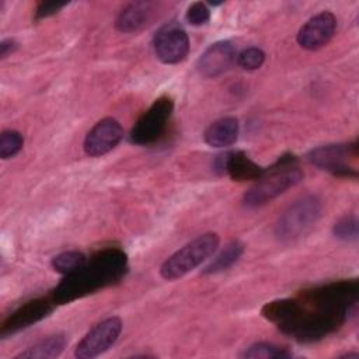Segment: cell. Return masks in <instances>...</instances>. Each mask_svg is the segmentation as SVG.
<instances>
[{"label":"cell","mask_w":359,"mask_h":359,"mask_svg":"<svg viewBox=\"0 0 359 359\" xmlns=\"http://www.w3.org/2000/svg\"><path fill=\"white\" fill-rule=\"evenodd\" d=\"M264 62H265V53L262 49L257 46H250L237 56L238 66L248 72L259 69L264 65Z\"/></svg>","instance_id":"7402d4cb"},{"label":"cell","mask_w":359,"mask_h":359,"mask_svg":"<svg viewBox=\"0 0 359 359\" xmlns=\"http://www.w3.org/2000/svg\"><path fill=\"white\" fill-rule=\"evenodd\" d=\"M238 129V121L233 116H226L210 123L203 133V139L210 147H227L237 140Z\"/></svg>","instance_id":"2e32d148"},{"label":"cell","mask_w":359,"mask_h":359,"mask_svg":"<svg viewBox=\"0 0 359 359\" xmlns=\"http://www.w3.org/2000/svg\"><path fill=\"white\" fill-rule=\"evenodd\" d=\"M241 356L247 359H279L289 358L292 356V353L285 348H280L269 342H257L248 346Z\"/></svg>","instance_id":"ffe728a7"},{"label":"cell","mask_w":359,"mask_h":359,"mask_svg":"<svg viewBox=\"0 0 359 359\" xmlns=\"http://www.w3.org/2000/svg\"><path fill=\"white\" fill-rule=\"evenodd\" d=\"M122 331V320L119 317H108L95 324L77 344L74 355L79 359H91L108 351L119 338Z\"/></svg>","instance_id":"52a82bcc"},{"label":"cell","mask_w":359,"mask_h":359,"mask_svg":"<svg viewBox=\"0 0 359 359\" xmlns=\"http://www.w3.org/2000/svg\"><path fill=\"white\" fill-rule=\"evenodd\" d=\"M87 262V258L80 251H63L52 258V268L63 275H69L80 269Z\"/></svg>","instance_id":"d6986e66"},{"label":"cell","mask_w":359,"mask_h":359,"mask_svg":"<svg viewBox=\"0 0 359 359\" xmlns=\"http://www.w3.org/2000/svg\"><path fill=\"white\" fill-rule=\"evenodd\" d=\"M66 346L65 335H50L34 344L32 346L27 348L24 352L15 355L17 359L20 358H29V359H48L59 356Z\"/></svg>","instance_id":"e0dca14e"},{"label":"cell","mask_w":359,"mask_h":359,"mask_svg":"<svg viewBox=\"0 0 359 359\" xmlns=\"http://www.w3.org/2000/svg\"><path fill=\"white\" fill-rule=\"evenodd\" d=\"M185 18L187 21L191 24V25H203L209 21L210 18V11L208 8V6L202 1H196V3H192L188 10H187V14H185Z\"/></svg>","instance_id":"cb8c5ba5"},{"label":"cell","mask_w":359,"mask_h":359,"mask_svg":"<svg viewBox=\"0 0 359 359\" xmlns=\"http://www.w3.org/2000/svg\"><path fill=\"white\" fill-rule=\"evenodd\" d=\"M323 205L317 196H304L292 203L276 223V236L280 241L289 243L307 234L317 223Z\"/></svg>","instance_id":"5b68a950"},{"label":"cell","mask_w":359,"mask_h":359,"mask_svg":"<svg viewBox=\"0 0 359 359\" xmlns=\"http://www.w3.org/2000/svg\"><path fill=\"white\" fill-rule=\"evenodd\" d=\"M358 156L356 144H327L313 149L307 158L311 164L321 170H327L335 175H356V170L349 165V158Z\"/></svg>","instance_id":"ba28073f"},{"label":"cell","mask_w":359,"mask_h":359,"mask_svg":"<svg viewBox=\"0 0 359 359\" xmlns=\"http://www.w3.org/2000/svg\"><path fill=\"white\" fill-rule=\"evenodd\" d=\"M337 28V18L330 11H321L311 17L297 34V43L307 50H317L325 46Z\"/></svg>","instance_id":"7c38bea8"},{"label":"cell","mask_w":359,"mask_h":359,"mask_svg":"<svg viewBox=\"0 0 359 359\" xmlns=\"http://www.w3.org/2000/svg\"><path fill=\"white\" fill-rule=\"evenodd\" d=\"M219 247V236L215 233H205L185 244L182 248L168 257L161 268L160 275L167 280H175L185 276L203 261H206Z\"/></svg>","instance_id":"277c9868"},{"label":"cell","mask_w":359,"mask_h":359,"mask_svg":"<svg viewBox=\"0 0 359 359\" xmlns=\"http://www.w3.org/2000/svg\"><path fill=\"white\" fill-rule=\"evenodd\" d=\"M18 48V43L13 39V38H7V39H3L0 42V57L4 59L7 57L8 55H11L13 52H15Z\"/></svg>","instance_id":"484cf974"},{"label":"cell","mask_w":359,"mask_h":359,"mask_svg":"<svg viewBox=\"0 0 359 359\" xmlns=\"http://www.w3.org/2000/svg\"><path fill=\"white\" fill-rule=\"evenodd\" d=\"M236 59V49L229 41L212 43L198 59L196 69L203 77H217L227 72Z\"/></svg>","instance_id":"4fadbf2b"},{"label":"cell","mask_w":359,"mask_h":359,"mask_svg":"<svg viewBox=\"0 0 359 359\" xmlns=\"http://www.w3.org/2000/svg\"><path fill=\"white\" fill-rule=\"evenodd\" d=\"M244 245L240 241H230L217 257L205 268L203 273H219L229 269L243 254Z\"/></svg>","instance_id":"ac0fdd59"},{"label":"cell","mask_w":359,"mask_h":359,"mask_svg":"<svg viewBox=\"0 0 359 359\" xmlns=\"http://www.w3.org/2000/svg\"><path fill=\"white\" fill-rule=\"evenodd\" d=\"M334 236L337 238L352 241L358 238V220L355 216H345L334 224Z\"/></svg>","instance_id":"603a6c76"},{"label":"cell","mask_w":359,"mask_h":359,"mask_svg":"<svg viewBox=\"0 0 359 359\" xmlns=\"http://www.w3.org/2000/svg\"><path fill=\"white\" fill-rule=\"evenodd\" d=\"M156 56L167 65L184 60L189 50V39L187 32L177 25H165L156 34L153 39Z\"/></svg>","instance_id":"9c48e42d"},{"label":"cell","mask_w":359,"mask_h":359,"mask_svg":"<svg viewBox=\"0 0 359 359\" xmlns=\"http://www.w3.org/2000/svg\"><path fill=\"white\" fill-rule=\"evenodd\" d=\"M302 178L303 172L296 165V158L293 156H282L276 164L269 170H265L255 185L244 194L243 202L248 208L265 205L300 182Z\"/></svg>","instance_id":"3957f363"},{"label":"cell","mask_w":359,"mask_h":359,"mask_svg":"<svg viewBox=\"0 0 359 359\" xmlns=\"http://www.w3.org/2000/svg\"><path fill=\"white\" fill-rule=\"evenodd\" d=\"M126 255L119 248H105L94 254L77 271L53 289L50 299L56 303H69L122 279L126 272Z\"/></svg>","instance_id":"7a4b0ae2"},{"label":"cell","mask_w":359,"mask_h":359,"mask_svg":"<svg viewBox=\"0 0 359 359\" xmlns=\"http://www.w3.org/2000/svg\"><path fill=\"white\" fill-rule=\"evenodd\" d=\"M153 13V4L149 1H135L121 10L115 27L121 32H136L147 24Z\"/></svg>","instance_id":"9a60e30c"},{"label":"cell","mask_w":359,"mask_h":359,"mask_svg":"<svg viewBox=\"0 0 359 359\" xmlns=\"http://www.w3.org/2000/svg\"><path fill=\"white\" fill-rule=\"evenodd\" d=\"M123 130L121 123L114 118L98 121L86 135L84 151L90 157H100L109 153L121 142Z\"/></svg>","instance_id":"30bf717a"},{"label":"cell","mask_w":359,"mask_h":359,"mask_svg":"<svg viewBox=\"0 0 359 359\" xmlns=\"http://www.w3.org/2000/svg\"><path fill=\"white\" fill-rule=\"evenodd\" d=\"M53 304L55 302L52 299H34L24 303L3 321L0 335L3 338L7 335H13L41 321L53 311Z\"/></svg>","instance_id":"8fae6325"},{"label":"cell","mask_w":359,"mask_h":359,"mask_svg":"<svg viewBox=\"0 0 359 359\" xmlns=\"http://www.w3.org/2000/svg\"><path fill=\"white\" fill-rule=\"evenodd\" d=\"M66 4L67 3H59V1H41L36 7L35 18L41 20V18H46L49 15H53L57 11H60Z\"/></svg>","instance_id":"d4e9b609"},{"label":"cell","mask_w":359,"mask_h":359,"mask_svg":"<svg viewBox=\"0 0 359 359\" xmlns=\"http://www.w3.org/2000/svg\"><path fill=\"white\" fill-rule=\"evenodd\" d=\"M216 168L222 172H227L233 181L238 182L257 181L265 171L243 151H230L219 156Z\"/></svg>","instance_id":"5bb4252c"},{"label":"cell","mask_w":359,"mask_h":359,"mask_svg":"<svg viewBox=\"0 0 359 359\" xmlns=\"http://www.w3.org/2000/svg\"><path fill=\"white\" fill-rule=\"evenodd\" d=\"M356 297V280H341L306 290L294 299V313L279 324V328L302 342L320 339L344 323Z\"/></svg>","instance_id":"6da1fadb"},{"label":"cell","mask_w":359,"mask_h":359,"mask_svg":"<svg viewBox=\"0 0 359 359\" xmlns=\"http://www.w3.org/2000/svg\"><path fill=\"white\" fill-rule=\"evenodd\" d=\"M24 144V137L20 132L8 129L0 135V157L3 160L14 157Z\"/></svg>","instance_id":"44dd1931"},{"label":"cell","mask_w":359,"mask_h":359,"mask_svg":"<svg viewBox=\"0 0 359 359\" xmlns=\"http://www.w3.org/2000/svg\"><path fill=\"white\" fill-rule=\"evenodd\" d=\"M172 109L174 102L170 97H158L135 123L130 130L129 140L139 146H147L157 142L168 126Z\"/></svg>","instance_id":"8992f818"}]
</instances>
